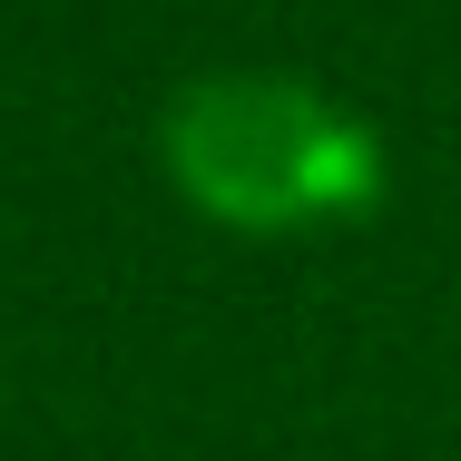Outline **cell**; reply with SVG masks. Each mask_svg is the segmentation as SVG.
Segmentation results:
<instances>
[{"label": "cell", "instance_id": "cell-1", "mask_svg": "<svg viewBox=\"0 0 461 461\" xmlns=\"http://www.w3.org/2000/svg\"><path fill=\"white\" fill-rule=\"evenodd\" d=\"M167 177L196 216L246 226V236H294L364 216L383 196V148L354 108H334L304 79H196L158 128Z\"/></svg>", "mask_w": 461, "mask_h": 461}]
</instances>
